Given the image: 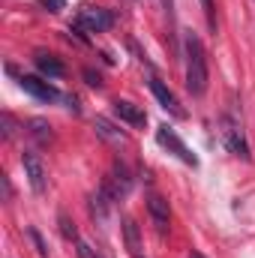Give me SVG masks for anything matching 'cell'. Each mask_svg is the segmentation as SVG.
<instances>
[{
	"mask_svg": "<svg viewBox=\"0 0 255 258\" xmlns=\"http://www.w3.org/2000/svg\"><path fill=\"white\" fill-rule=\"evenodd\" d=\"M183 57H186V90L192 96H204L207 90V54L198 33H183Z\"/></svg>",
	"mask_w": 255,
	"mask_h": 258,
	"instance_id": "obj_1",
	"label": "cell"
},
{
	"mask_svg": "<svg viewBox=\"0 0 255 258\" xmlns=\"http://www.w3.org/2000/svg\"><path fill=\"white\" fill-rule=\"evenodd\" d=\"M219 138H222V144H225L234 156H240V159H252V153H249V141H246V132H243L240 120H237L234 114H222V117H219Z\"/></svg>",
	"mask_w": 255,
	"mask_h": 258,
	"instance_id": "obj_2",
	"label": "cell"
},
{
	"mask_svg": "<svg viewBox=\"0 0 255 258\" xmlns=\"http://www.w3.org/2000/svg\"><path fill=\"white\" fill-rule=\"evenodd\" d=\"M111 24H114V15L99 6H81L78 18H75V30H90V33H102Z\"/></svg>",
	"mask_w": 255,
	"mask_h": 258,
	"instance_id": "obj_3",
	"label": "cell"
},
{
	"mask_svg": "<svg viewBox=\"0 0 255 258\" xmlns=\"http://www.w3.org/2000/svg\"><path fill=\"white\" fill-rule=\"evenodd\" d=\"M156 141H159L162 147H168V150H171V153H174L180 162H186V165H192V168L198 165V156H195L189 147H186V144L177 138V132H174L171 126H159V129H156Z\"/></svg>",
	"mask_w": 255,
	"mask_h": 258,
	"instance_id": "obj_4",
	"label": "cell"
},
{
	"mask_svg": "<svg viewBox=\"0 0 255 258\" xmlns=\"http://www.w3.org/2000/svg\"><path fill=\"white\" fill-rule=\"evenodd\" d=\"M21 165H24V174H27V180H30V189L36 195L45 192V186H48V177H45V165H42V159L33 153V150H24L21 153Z\"/></svg>",
	"mask_w": 255,
	"mask_h": 258,
	"instance_id": "obj_5",
	"label": "cell"
},
{
	"mask_svg": "<svg viewBox=\"0 0 255 258\" xmlns=\"http://www.w3.org/2000/svg\"><path fill=\"white\" fill-rule=\"evenodd\" d=\"M18 84H21V90H24V93L36 96V99H42V102H54V99L60 96L54 84H48V81H42V78H36V75H21V78H18Z\"/></svg>",
	"mask_w": 255,
	"mask_h": 258,
	"instance_id": "obj_6",
	"label": "cell"
},
{
	"mask_svg": "<svg viewBox=\"0 0 255 258\" xmlns=\"http://www.w3.org/2000/svg\"><path fill=\"white\" fill-rule=\"evenodd\" d=\"M150 90H153V96L159 99V105H162V108H165L171 117H186V111L180 108L177 96H174V93H171V90H168V87H165L159 78H150Z\"/></svg>",
	"mask_w": 255,
	"mask_h": 258,
	"instance_id": "obj_7",
	"label": "cell"
},
{
	"mask_svg": "<svg viewBox=\"0 0 255 258\" xmlns=\"http://www.w3.org/2000/svg\"><path fill=\"white\" fill-rule=\"evenodd\" d=\"M147 210H150V219H153L156 231L165 234V228H168V201L162 195H150L147 198Z\"/></svg>",
	"mask_w": 255,
	"mask_h": 258,
	"instance_id": "obj_8",
	"label": "cell"
},
{
	"mask_svg": "<svg viewBox=\"0 0 255 258\" xmlns=\"http://www.w3.org/2000/svg\"><path fill=\"white\" fill-rule=\"evenodd\" d=\"M114 114H117L123 123H129V126H144V120H147V114H144L138 105L126 102V99H114Z\"/></svg>",
	"mask_w": 255,
	"mask_h": 258,
	"instance_id": "obj_9",
	"label": "cell"
},
{
	"mask_svg": "<svg viewBox=\"0 0 255 258\" xmlns=\"http://www.w3.org/2000/svg\"><path fill=\"white\" fill-rule=\"evenodd\" d=\"M105 189L111 192V198H120V195L129 192V171L120 162H114V174H111V180L105 183Z\"/></svg>",
	"mask_w": 255,
	"mask_h": 258,
	"instance_id": "obj_10",
	"label": "cell"
},
{
	"mask_svg": "<svg viewBox=\"0 0 255 258\" xmlns=\"http://www.w3.org/2000/svg\"><path fill=\"white\" fill-rule=\"evenodd\" d=\"M33 60H36V69H39L42 75H48V78H60V75L66 72L63 63H60V60H57L54 54H45V51H39V54H36Z\"/></svg>",
	"mask_w": 255,
	"mask_h": 258,
	"instance_id": "obj_11",
	"label": "cell"
},
{
	"mask_svg": "<svg viewBox=\"0 0 255 258\" xmlns=\"http://www.w3.org/2000/svg\"><path fill=\"white\" fill-rule=\"evenodd\" d=\"M93 129H96V135L105 138V141H114V144H123V141H126V135L114 126V123H108L105 117H96V120H93Z\"/></svg>",
	"mask_w": 255,
	"mask_h": 258,
	"instance_id": "obj_12",
	"label": "cell"
},
{
	"mask_svg": "<svg viewBox=\"0 0 255 258\" xmlns=\"http://www.w3.org/2000/svg\"><path fill=\"white\" fill-rule=\"evenodd\" d=\"M27 132H30L39 144H48V141L54 138V132H51V126H48V120H42V117H33V120L27 123Z\"/></svg>",
	"mask_w": 255,
	"mask_h": 258,
	"instance_id": "obj_13",
	"label": "cell"
},
{
	"mask_svg": "<svg viewBox=\"0 0 255 258\" xmlns=\"http://www.w3.org/2000/svg\"><path fill=\"white\" fill-rule=\"evenodd\" d=\"M123 231H126V243H129L132 258H138V225H135L132 219H126V222H123Z\"/></svg>",
	"mask_w": 255,
	"mask_h": 258,
	"instance_id": "obj_14",
	"label": "cell"
},
{
	"mask_svg": "<svg viewBox=\"0 0 255 258\" xmlns=\"http://www.w3.org/2000/svg\"><path fill=\"white\" fill-rule=\"evenodd\" d=\"M57 222H60V234H63L66 240H78V228H75V222H72L66 213L57 216Z\"/></svg>",
	"mask_w": 255,
	"mask_h": 258,
	"instance_id": "obj_15",
	"label": "cell"
},
{
	"mask_svg": "<svg viewBox=\"0 0 255 258\" xmlns=\"http://www.w3.org/2000/svg\"><path fill=\"white\" fill-rule=\"evenodd\" d=\"M201 9H204V18H207L210 33H216V6H213V0H201Z\"/></svg>",
	"mask_w": 255,
	"mask_h": 258,
	"instance_id": "obj_16",
	"label": "cell"
},
{
	"mask_svg": "<svg viewBox=\"0 0 255 258\" xmlns=\"http://www.w3.org/2000/svg\"><path fill=\"white\" fill-rule=\"evenodd\" d=\"M27 237L33 240V246H36V252H39V255H42V258L48 255V246H45V240L39 237V231H36V228H27Z\"/></svg>",
	"mask_w": 255,
	"mask_h": 258,
	"instance_id": "obj_17",
	"label": "cell"
},
{
	"mask_svg": "<svg viewBox=\"0 0 255 258\" xmlns=\"http://www.w3.org/2000/svg\"><path fill=\"white\" fill-rule=\"evenodd\" d=\"M39 6H42V9H48V12H63L66 0H39Z\"/></svg>",
	"mask_w": 255,
	"mask_h": 258,
	"instance_id": "obj_18",
	"label": "cell"
},
{
	"mask_svg": "<svg viewBox=\"0 0 255 258\" xmlns=\"http://www.w3.org/2000/svg\"><path fill=\"white\" fill-rule=\"evenodd\" d=\"M15 135V120L12 114H3V138H12Z\"/></svg>",
	"mask_w": 255,
	"mask_h": 258,
	"instance_id": "obj_19",
	"label": "cell"
},
{
	"mask_svg": "<svg viewBox=\"0 0 255 258\" xmlns=\"http://www.w3.org/2000/svg\"><path fill=\"white\" fill-rule=\"evenodd\" d=\"M84 78H87V84H90V87H102V78H99L96 72H90V69H87V72H84Z\"/></svg>",
	"mask_w": 255,
	"mask_h": 258,
	"instance_id": "obj_20",
	"label": "cell"
},
{
	"mask_svg": "<svg viewBox=\"0 0 255 258\" xmlns=\"http://www.w3.org/2000/svg\"><path fill=\"white\" fill-rule=\"evenodd\" d=\"M0 183H3V201H9V198H12V186H9V177L3 174V177H0Z\"/></svg>",
	"mask_w": 255,
	"mask_h": 258,
	"instance_id": "obj_21",
	"label": "cell"
},
{
	"mask_svg": "<svg viewBox=\"0 0 255 258\" xmlns=\"http://www.w3.org/2000/svg\"><path fill=\"white\" fill-rule=\"evenodd\" d=\"M78 255H81V258H99V255H93V252H90V246H87V243H78Z\"/></svg>",
	"mask_w": 255,
	"mask_h": 258,
	"instance_id": "obj_22",
	"label": "cell"
},
{
	"mask_svg": "<svg viewBox=\"0 0 255 258\" xmlns=\"http://www.w3.org/2000/svg\"><path fill=\"white\" fill-rule=\"evenodd\" d=\"M171 6H174V0H162V9L168 12V18H171Z\"/></svg>",
	"mask_w": 255,
	"mask_h": 258,
	"instance_id": "obj_23",
	"label": "cell"
},
{
	"mask_svg": "<svg viewBox=\"0 0 255 258\" xmlns=\"http://www.w3.org/2000/svg\"><path fill=\"white\" fill-rule=\"evenodd\" d=\"M192 258H201V255H192Z\"/></svg>",
	"mask_w": 255,
	"mask_h": 258,
	"instance_id": "obj_24",
	"label": "cell"
}]
</instances>
